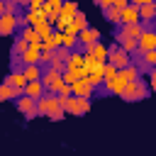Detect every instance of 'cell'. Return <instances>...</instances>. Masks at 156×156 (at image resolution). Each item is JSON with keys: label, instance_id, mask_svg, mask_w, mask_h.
Here are the masks:
<instances>
[{"label": "cell", "instance_id": "20", "mask_svg": "<svg viewBox=\"0 0 156 156\" xmlns=\"http://www.w3.org/2000/svg\"><path fill=\"white\" fill-rule=\"evenodd\" d=\"M117 32H119L122 37H127V39H139L141 32H144V27H141V24H124V27H119Z\"/></svg>", "mask_w": 156, "mask_h": 156}, {"label": "cell", "instance_id": "33", "mask_svg": "<svg viewBox=\"0 0 156 156\" xmlns=\"http://www.w3.org/2000/svg\"><path fill=\"white\" fill-rule=\"evenodd\" d=\"M0 15H5V2H0Z\"/></svg>", "mask_w": 156, "mask_h": 156}, {"label": "cell", "instance_id": "5", "mask_svg": "<svg viewBox=\"0 0 156 156\" xmlns=\"http://www.w3.org/2000/svg\"><path fill=\"white\" fill-rule=\"evenodd\" d=\"M63 110H66L68 115H73V117H83V115L90 112V100H85V98H73V95H71V98L66 100Z\"/></svg>", "mask_w": 156, "mask_h": 156}, {"label": "cell", "instance_id": "11", "mask_svg": "<svg viewBox=\"0 0 156 156\" xmlns=\"http://www.w3.org/2000/svg\"><path fill=\"white\" fill-rule=\"evenodd\" d=\"M83 56H88V58H95L98 63H107V46H105L102 41H98V44L88 46V49L83 51Z\"/></svg>", "mask_w": 156, "mask_h": 156}, {"label": "cell", "instance_id": "21", "mask_svg": "<svg viewBox=\"0 0 156 156\" xmlns=\"http://www.w3.org/2000/svg\"><path fill=\"white\" fill-rule=\"evenodd\" d=\"M41 66H24L22 68V76H24V80L27 83H34V80H41Z\"/></svg>", "mask_w": 156, "mask_h": 156}, {"label": "cell", "instance_id": "10", "mask_svg": "<svg viewBox=\"0 0 156 156\" xmlns=\"http://www.w3.org/2000/svg\"><path fill=\"white\" fill-rule=\"evenodd\" d=\"M124 24H141L139 22V7L132 5V2L119 12V27H124Z\"/></svg>", "mask_w": 156, "mask_h": 156}, {"label": "cell", "instance_id": "24", "mask_svg": "<svg viewBox=\"0 0 156 156\" xmlns=\"http://www.w3.org/2000/svg\"><path fill=\"white\" fill-rule=\"evenodd\" d=\"M20 39L27 41V44H41L39 37H37V32H34V27H22L20 29Z\"/></svg>", "mask_w": 156, "mask_h": 156}, {"label": "cell", "instance_id": "29", "mask_svg": "<svg viewBox=\"0 0 156 156\" xmlns=\"http://www.w3.org/2000/svg\"><path fill=\"white\" fill-rule=\"evenodd\" d=\"M68 56H71V51H68V49H63V46H58V49L54 51V58H56V61H61V63H66V61H68Z\"/></svg>", "mask_w": 156, "mask_h": 156}, {"label": "cell", "instance_id": "23", "mask_svg": "<svg viewBox=\"0 0 156 156\" xmlns=\"http://www.w3.org/2000/svg\"><path fill=\"white\" fill-rule=\"evenodd\" d=\"M17 98H22L15 88H10L7 83H0V102H7V100H17Z\"/></svg>", "mask_w": 156, "mask_h": 156}, {"label": "cell", "instance_id": "3", "mask_svg": "<svg viewBox=\"0 0 156 156\" xmlns=\"http://www.w3.org/2000/svg\"><path fill=\"white\" fill-rule=\"evenodd\" d=\"M119 98H122V100H127V102L146 100V98H149V85H146V80H144V78H139L136 83H129V85L124 88V93H122Z\"/></svg>", "mask_w": 156, "mask_h": 156}, {"label": "cell", "instance_id": "19", "mask_svg": "<svg viewBox=\"0 0 156 156\" xmlns=\"http://www.w3.org/2000/svg\"><path fill=\"white\" fill-rule=\"evenodd\" d=\"M24 95H27V98H32V100H41V98L46 95V90H44L41 80H34V83H27V88H24Z\"/></svg>", "mask_w": 156, "mask_h": 156}, {"label": "cell", "instance_id": "8", "mask_svg": "<svg viewBox=\"0 0 156 156\" xmlns=\"http://www.w3.org/2000/svg\"><path fill=\"white\" fill-rule=\"evenodd\" d=\"M154 20H156V2L154 0H144L139 5V22H141V27L151 24Z\"/></svg>", "mask_w": 156, "mask_h": 156}, {"label": "cell", "instance_id": "28", "mask_svg": "<svg viewBox=\"0 0 156 156\" xmlns=\"http://www.w3.org/2000/svg\"><path fill=\"white\" fill-rule=\"evenodd\" d=\"M105 20H107L110 24H119V10H115V7L105 10Z\"/></svg>", "mask_w": 156, "mask_h": 156}, {"label": "cell", "instance_id": "34", "mask_svg": "<svg viewBox=\"0 0 156 156\" xmlns=\"http://www.w3.org/2000/svg\"><path fill=\"white\" fill-rule=\"evenodd\" d=\"M154 22H156V20H154Z\"/></svg>", "mask_w": 156, "mask_h": 156}, {"label": "cell", "instance_id": "25", "mask_svg": "<svg viewBox=\"0 0 156 156\" xmlns=\"http://www.w3.org/2000/svg\"><path fill=\"white\" fill-rule=\"evenodd\" d=\"M76 12H78V2H63V7H61V17L73 20V17H76Z\"/></svg>", "mask_w": 156, "mask_h": 156}, {"label": "cell", "instance_id": "12", "mask_svg": "<svg viewBox=\"0 0 156 156\" xmlns=\"http://www.w3.org/2000/svg\"><path fill=\"white\" fill-rule=\"evenodd\" d=\"M2 83H7L10 88H15L20 95H24V88H27V80H24V76H22V71H10L7 73V78L2 80Z\"/></svg>", "mask_w": 156, "mask_h": 156}, {"label": "cell", "instance_id": "6", "mask_svg": "<svg viewBox=\"0 0 156 156\" xmlns=\"http://www.w3.org/2000/svg\"><path fill=\"white\" fill-rule=\"evenodd\" d=\"M146 51H156V29L151 27H144L141 37L136 39V54H146Z\"/></svg>", "mask_w": 156, "mask_h": 156}, {"label": "cell", "instance_id": "18", "mask_svg": "<svg viewBox=\"0 0 156 156\" xmlns=\"http://www.w3.org/2000/svg\"><path fill=\"white\" fill-rule=\"evenodd\" d=\"M34 32H37L39 41H46V39L54 34V24H51L49 20H41V22H37V24H34Z\"/></svg>", "mask_w": 156, "mask_h": 156}, {"label": "cell", "instance_id": "30", "mask_svg": "<svg viewBox=\"0 0 156 156\" xmlns=\"http://www.w3.org/2000/svg\"><path fill=\"white\" fill-rule=\"evenodd\" d=\"M102 76H105V80H112V78H117V68H115V66H110V63H105Z\"/></svg>", "mask_w": 156, "mask_h": 156}, {"label": "cell", "instance_id": "16", "mask_svg": "<svg viewBox=\"0 0 156 156\" xmlns=\"http://www.w3.org/2000/svg\"><path fill=\"white\" fill-rule=\"evenodd\" d=\"M98 41H100V32L95 27H88V29H83L78 34V44H83V49H88V46H93Z\"/></svg>", "mask_w": 156, "mask_h": 156}, {"label": "cell", "instance_id": "26", "mask_svg": "<svg viewBox=\"0 0 156 156\" xmlns=\"http://www.w3.org/2000/svg\"><path fill=\"white\" fill-rule=\"evenodd\" d=\"M27 41H22V39H15V44H12V58H20L24 51H27Z\"/></svg>", "mask_w": 156, "mask_h": 156}, {"label": "cell", "instance_id": "13", "mask_svg": "<svg viewBox=\"0 0 156 156\" xmlns=\"http://www.w3.org/2000/svg\"><path fill=\"white\" fill-rule=\"evenodd\" d=\"M71 95H73V98H85V100H90V98L95 95V88H93L88 80H78V83L71 85Z\"/></svg>", "mask_w": 156, "mask_h": 156}, {"label": "cell", "instance_id": "15", "mask_svg": "<svg viewBox=\"0 0 156 156\" xmlns=\"http://www.w3.org/2000/svg\"><path fill=\"white\" fill-rule=\"evenodd\" d=\"M61 7H63L61 0H49V2H44V10H41V12H44V17L54 24V22L58 20V15H61Z\"/></svg>", "mask_w": 156, "mask_h": 156}, {"label": "cell", "instance_id": "14", "mask_svg": "<svg viewBox=\"0 0 156 156\" xmlns=\"http://www.w3.org/2000/svg\"><path fill=\"white\" fill-rule=\"evenodd\" d=\"M20 27H17V15H0V34L2 37H10L15 34Z\"/></svg>", "mask_w": 156, "mask_h": 156}, {"label": "cell", "instance_id": "2", "mask_svg": "<svg viewBox=\"0 0 156 156\" xmlns=\"http://www.w3.org/2000/svg\"><path fill=\"white\" fill-rule=\"evenodd\" d=\"M66 71L76 78V80H85L88 78V71H85V56H83V51H71V56H68V61H66Z\"/></svg>", "mask_w": 156, "mask_h": 156}, {"label": "cell", "instance_id": "32", "mask_svg": "<svg viewBox=\"0 0 156 156\" xmlns=\"http://www.w3.org/2000/svg\"><path fill=\"white\" fill-rule=\"evenodd\" d=\"M98 5H100V7H102V10H110V7H112V0H100V2H98Z\"/></svg>", "mask_w": 156, "mask_h": 156}, {"label": "cell", "instance_id": "17", "mask_svg": "<svg viewBox=\"0 0 156 156\" xmlns=\"http://www.w3.org/2000/svg\"><path fill=\"white\" fill-rule=\"evenodd\" d=\"M102 85H105V93H110V95H117V98H119V95L124 93V88H127V83L119 78V73H117V78H112V80H105Z\"/></svg>", "mask_w": 156, "mask_h": 156}, {"label": "cell", "instance_id": "27", "mask_svg": "<svg viewBox=\"0 0 156 156\" xmlns=\"http://www.w3.org/2000/svg\"><path fill=\"white\" fill-rule=\"evenodd\" d=\"M136 56H139V54H136ZM139 58L144 61L146 68H156V51H146V54H141Z\"/></svg>", "mask_w": 156, "mask_h": 156}, {"label": "cell", "instance_id": "9", "mask_svg": "<svg viewBox=\"0 0 156 156\" xmlns=\"http://www.w3.org/2000/svg\"><path fill=\"white\" fill-rule=\"evenodd\" d=\"M39 56H41V44H29L27 51L20 56L22 66H39Z\"/></svg>", "mask_w": 156, "mask_h": 156}, {"label": "cell", "instance_id": "22", "mask_svg": "<svg viewBox=\"0 0 156 156\" xmlns=\"http://www.w3.org/2000/svg\"><path fill=\"white\" fill-rule=\"evenodd\" d=\"M117 73H119V78H122L127 85H129V83H136V80L141 78V73H139L134 66H127V68H122V71H117Z\"/></svg>", "mask_w": 156, "mask_h": 156}, {"label": "cell", "instance_id": "1", "mask_svg": "<svg viewBox=\"0 0 156 156\" xmlns=\"http://www.w3.org/2000/svg\"><path fill=\"white\" fill-rule=\"evenodd\" d=\"M37 112L44 115V117H49L51 122H58V119L66 117V110H63L61 100L56 95H51V93H46L41 100H37Z\"/></svg>", "mask_w": 156, "mask_h": 156}, {"label": "cell", "instance_id": "31", "mask_svg": "<svg viewBox=\"0 0 156 156\" xmlns=\"http://www.w3.org/2000/svg\"><path fill=\"white\" fill-rule=\"evenodd\" d=\"M146 85H149V93H156V68L149 71V83Z\"/></svg>", "mask_w": 156, "mask_h": 156}, {"label": "cell", "instance_id": "7", "mask_svg": "<svg viewBox=\"0 0 156 156\" xmlns=\"http://www.w3.org/2000/svg\"><path fill=\"white\" fill-rule=\"evenodd\" d=\"M15 105H17V110L24 115V119H34V117L39 115V112H37V100H32V98H27V95L17 98Z\"/></svg>", "mask_w": 156, "mask_h": 156}, {"label": "cell", "instance_id": "4", "mask_svg": "<svg viewBox=\"0 0 156 156\" xmlns=\"http://www.w3.org/2000/svg\"><path fill=\"white\" fill-rule=\"evenodd\" d=\"M107 63H110V66H115L117 71H122V68L132 66V56H129V54H124L117 44H112V46H107Z\"/></svg>", "mask_w": 156, "mask_h": 156}]
</instances>
